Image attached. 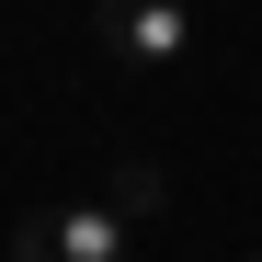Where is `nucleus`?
Listing matches in <instances>:
<instances>
[{"label":"nucleus","mask_w":262,"mask_h":262,"mask_svg":"<svg viewBox=\"0 0 262 262\" xmlns=\"http://www.w3.org/2000/svg\"><path fill=\"white\" fill-rule=\"evenodd\" d=\"M137 251V216L114 194H80V205H34L12 228V262H125Z\"/></svg>","instance_id":"1"},{"label":"nucleus","mask_w":262,"mask_h":262,"mask_svg":"<svg viewBox=\"0 0 262 262\" xmlns=\"http://www.w3.org/2000/svg\"><path fill=\"white\" fill-rule=\"evenodd\" d=\"M92 34H103L114 69H171V57L194 46V12H183V0H103Z\"/></svg>","instance_id":"2"},{"label":"nucleus","mask_w":262,"mask_h":262,"mask_svg":"<svg viewBox=\"0 0 262 262\" xmlns=\"http://www.w3.org/2000/svg\"><path fill=\"white\" fill-rule=\"evenodd\" d=\"M103 194H114V205L137 216V228H148V216L171 205V171H160V160H114V183H103Z\"/></svg>","instance_id":"3"},{"label":"nucleus","mask_w":262,"mask_h":262,"mask_svg":"<svg viewBox=\"0 0 262 262\" xmlns=\"http://www.w3.org/2000/svg\"><path fill=\"white\" fill-rule=\"evenodd\" d=\"M251 262H262V251H251Z\"/></svg>","instance_id":"4"}]
</instances>
